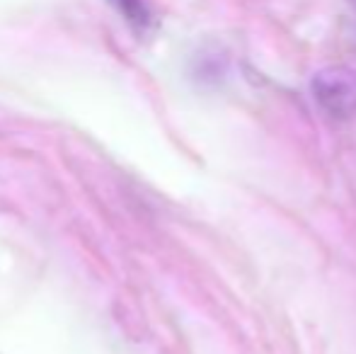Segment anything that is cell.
<instances>
[{
	"instance_id": "obj_1",
	"label": "cell",
	"mask_w": 356,
	"mask_h": 354,
	"mask_svg": "<svg viewBox=\"0 0 356 354\" xmlns=\"http://www.w3.org/2000/svg\"><path fill=\"white\" fill-rule=\"evenodd\" d=\"M315 102L330 119L347 122L356 117V68L327 66L318 71L310 83Z\"/></svg>"
},
{
	"instance_id": "obj_2",
	"label": "cell",
	"mask_w": 356,
	"mask_h": 354,
	"mask_svg": "<svg viewBox=\"0 0 356 354\" xmlns=\"http://www.w3.org/2000/svg\"><path fill=\"white\" fill-rule=\"evenodd\" d=\"M225 76V56L220 54H202L197 58V66H194V78L204 86H216Z\"/></svg>"
},
{
	"instance_id": "obj_3",
	"label": "cell",
	"mask_w": 356,
	"mask_h": 354,
	"mask_svg": "<svg viewBox=\"0 0 356 354\" xmlns=\"http://www.w3.org/2000/svg\"><path fill=\"white\" fill-rule=\"evenodd\" d=\"M109 3H112L114 8L124 15V19H127L129 24H134V27L143 29L150 24V10L143 0H109Z\"/></svg>"
}]
</instances>
